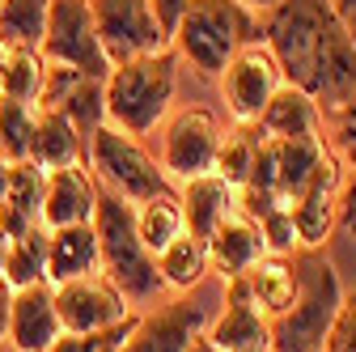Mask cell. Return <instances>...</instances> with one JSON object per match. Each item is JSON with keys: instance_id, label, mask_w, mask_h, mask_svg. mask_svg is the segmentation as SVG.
Wrapping results in <instances>:
<instances>
[{"instance_id": "39", "label": "cell", "mask_w": 356, "mask_h": 352, "mask_svg": "<svg viewBox=\"0 0 356 352\" xmlns=\"http://www.w3.org/2000/svg\"><path fill=\"white\" fill-rule=\"evenodd\" d=\"M9 297H13V289L0 280V339L9 335Z\"/></svg>"}, {"instance_id": "28", "label": "cell", "mask_w": 356, "mask_h": 352, "mask_svg": "<svg viewBox=\"0 0 356 352\" xmlns=\"http://www.w3.org/2000/svg\"><path fill=\"white\" fill-rule=\"evenodd\" d=\"M136 230H140V242L157 255L165 242H174L183 234V204H178L174 191H161V195H149L136 204Z\"/></svg>"}, {"instance_id": "20", "label": "cell", "mask_w": 356, "mask_h": 352, "mask_svg": "<svg viewBox=\"0 0 356 352\" xmlns=\"http://www.w3.org/2000/svg\"><path fill=\"white\" fill-rule=\"evenodd\" d=\"M259 136H272V141H284V136H323V111L318 102L309 98L305 90H297V85H280V90L272 94V102L263 106V115L250 123Z\"/></svg>"}, {"instance_id": "45", "label": "cell", "mask_w": 356, "mask_h": 352, "mask_svg": "<svg viewBox=\"0 0 356 352\" xmlns=\"http://www.w3.org/2000/svg\"><path fill=\"white\" fill-rule=\"evenodd\" d=\"M5 56H9V47H5V42H0V68H5Z\"/></svg>"}, {"instance_id": "29", "label": "cell", "mask_w": 356, "mask_h": 352, "mask_svg": "<svg viewBox=\"0 0 356 352\" xmlns=\"http://www.w3.org/2000/svg\"><path fill=\"white\" fill-rule=\"evenodd\" d=\"M47 280V230L34 225L17 238H9V259H5V285L26 289Z\"/></svg>"}, {"instance_id": "14", "label": "cell", "mask_w": 356, "mask_h": 352, "mask_svg": "<svg viewBox=\"0 0 356 352\" xmlns=\"http://www.w3.org/2000/svg\"><path fill=\"white\" fill-rule=\"evenodd\" d=\"M208 331V305L191 297H174L161 310L136 319L123 352H187Z\"/></svg>"}, {"instance_id": "16", "label": "cell", "mask_w": 356, "mask_h": 352, "mask_svg": "<svg viewBox=\"0 0 356 352\" xmlns=\"http://www.w3.org/2000/svg\"><path fill=\"white\" fill-rule=\"evenodd\" d=\"M94 204H98V183L85 174V166L47 170L42 204H38V225L42 230L85 225V221H94Z\"/></svg>"}, {"instance_id": "46", "label": "cell", "mask_w": 356, "mask_h": 352, "mask_svg": "<svg viewBox=\"0 0 356 352\" xmlns=\"http://www.w3.org/2000/svg\"><path fill=\"white\" fill-rule=\"evenodd\" d=\"M318 352H323V348H318Z\"/></svg>"}, {"instance_id": "5", "label": "cell", "mask_w": 356, "mask_h": 352, "mask_svg": "<svg viewBox=\"0 0 356 352\" xmlns=\"http://www.w3.org/2000/svg\"><path fill=\"white\" fill-rule=\"evenodd\" d=\"M254 26L259 17L234 0H191L170 34V47L178 51V60H191V68H200L204 77H220L242 42H254Z\"/></svg>"}, {"instance_id": "19", "label": "cell", "mask_w": 356, "mask_h": 352, "mask_svg": "<svg viewBox=\"0 0 356 352\" xmlns=\"http://www.w3.org/2000/svg\"><path fill=\"white\" fill-rule=\"evenodd\" d=\"M204 335H208V344L216 352H234V348H246V344H267V319L250 301L242 276L225 280V310L208 323Z\"/></svg>"}, {"instance_id": "36", "label": "cell", "mask_w": 356, "mask_h": 352, "mask_svg": "<svg viewBox=\"0 0 356 352\" xmlns=\"http://www.w3.org/2000/svg\"><path fill=\"white\" fill-rule=\"evenodd\" d=\"M339 225L356 242V170H343V183H339Z\"/></svg>"}, {"instance_id": "25", "label": "cell", "mask_w": 356, "mask_h": 352, "mask_svg": "<svg viewBox=\"0 0 356 352\" xmlns=\"http://www.w3.org/2000/svg\"><path fill=\"white\" fill-rule=\"evenodd\" d=\"M30 161L38 170H64V166H85V136L60 115V111H42L34 123V141H30Z\"/></svg>"}, {"instance_id": "44", "label": "cell", "mask_w": 356, "mask_h": 352, "mask_svg": "<svg viewBox=\"0 0 356 352\" xmlns=\"http://www.w3.org/2000/svg\"><path fill=\"white\" fill-rule=\"evenodd\" d=\"M234 352H272V344H246V348H234Z\"/></svg>"}, {"instance_id": "6", "label": "cell", "mask_w": 356, "mask_h": 352, "mask_svg": "<svg viewBox=\"0 0 356 352\" xmlns=\"http://www.w3.org/2000/svg\"><path fill=\"white\" fill-rule=\"evenodd\" d=\"M85 166H94L98 174V183L115 195H123L127 204H140L149 195H161L170 191V179H165V170L161 161L136 141V136H127V131L102 123L94 127L85 136Z\"/></svg>"}, {"instance_id": "8", "label": "cell", "mask_w": 356, "mask_h": 352, "mask_svg": "<svg viewBox=\"0 0 356 352\" xmlns=\"http://www.w3.org/2000/svg\"><path fill=\"white\" fill-rule=\"evenodd\" d=\"M89 17H94V30L111 68L170 47V34L161 30L149 0H89Z\"/></svg>"}, {"instance_id": "42", "label": "cell", "mask_w": 356, "mask_h": 352, "mask_svg": "<svg viewBox=\"0 0 356 352\" xmlns=\"http://www.w3.org/2000/svg\"><path fill=\"white\" fill-rule=\"evenodd\" d=\"M5 259H9V234L0 230V280H5Z\"/></svg>"}, {"instance_id": "27", "label": "cell", "mask_w": 356, "mask_h": 352, "mask_svg": "<svg viewBox=\"0 0 356 352\" xmlns=\"http://www.w3.org/2000/svg\"><path fill=\"white\" fill-rule=\"evenodd\" d=\"M47 13L51 0H0V42L38 51L42 34H47Z\"/></svg>"}, {"instance_id": "2", "label": "cell", "mask_w": 356, "mask_h": 352, "mask_svg": "<svg viewBox=\"0 0 356 352\" xmlns=\"http://www.w3.org/2000/svg\"><path fill=\"white\" fill-rule=\"evenodd\" d=\"M174 85H178V51L174 47L115 64L102 81L106 123L136 141L149 136L174 102Z\"/></svg>"}, {"instance_id": "34", "label": "cell", "mask_w": 356, "mask_h": 352, "mask_svg": "<svg viewBox=\"0 0 356 352\" xmlns=\"http://www.w3.org/2000/svg\"><path fill=\"white\" fill-rule=\"evenodd\" d=\"M323 131H327L323 141H331L327 149L335 153V161L348 166V170H356V90L343 98L339 111L327 115V127H323Z\"/></svg>"}, {"instance_id": "30", "label": "cell", "mask_w": 356, "mask_h": 352, "mask_svg": "<svg viewBox=\"0 0 356 352\" xmlns=\"http://www.w3.org/2000/svg\"><path fill=\"white\" fill-rule=\"evenodd\" d=\"M34 123H38V102L0 98V157H5V161H22V157H30Z\"/></svg>"}, {"instance_id": "18", "label": "cell", "mask_w": 356, "mask_h": 352, "mask_svg": "<svg viewBox=\"0 0 356 352\" xmlns=\"http://www.w3.org/2000/svg\"><path fill=\"white\" fill-rule=\"evenodd\" d=\"M204 246H208V272H216L220 280L242 276L259 255H267V242H263L259 225L250 221L242 208L234 216H225V221L204 238Z\"/></svg>"}, {"instance_id": "4", "label": "cell", "mask_w": 356, "mask_h": 352, "mask_svg": "<svg viewBox=\"0 0 356 352\" xmlns=\"http://www.w3.org/2000/svg\"><path fill=\"white\" fill-rule=\"evenodd\" d=\"M94 234H98V268L115 280L127 301H149L161 289L153 250L140 242L136 230V204H127L115 191H98L94 204Z\"/></svg>"}, {"instance_id": "32", "label": "cell", "mask_w": 356, "mask_h": 352, "mask_svg": "<svg viewBox=\"0 0 356 352\" xmlns=\"http://www.w3.org/2000/svg\"><path fill=\"white\" fill-rule=\"evenodd\" d=\"M254 145H259V131L250 123H238L229 136H220V149H216V161H212V174H220L225 183L242 187L246 174H250V157H254Z\"/></svg>"}, {"instance_id": "37", "label": "cell", "mask_w": 356, "mask_h": 352, "mask_svg": "<svg viewBox=\"0 0 356 352\" xmlns=\"http://www.w3.org/2000/svg\"><path fill=\"white\" fill-rule=\"evenodd\" d=\"M153 5V13H157V22H161V30L165 34H174V26H178V17H183V9L191 5V0H149Z\"/></svg>"}, {"instance_id": "21", "label": "cell", "mask_w": 356, "mask_h": 352, "mask_svg": "<svg viewBox=\"0 0 356 352\" xmlns=\"http://www.w3.org/2000/svg\"><path fill=\"white\" fill-rule=\"evenodd\" d=\"M178 204H183V225H187V234L208 238L220 221H225V216L238 212V187L225 183L220 174H200V179H187L183 183Z\"/></svg>"}, {"instance_id": "35", "label": "cell", "mask_w": 356, "mask_h": 352, "mask_svg": "<svg viewBox=\"0 0 356 352\" xmlns=\"http://www.w3.org/2000/svg\"><path fill=\"white\" fill-rule=\"evenodd\" d=\"M323 352H356V289L343 293L339 310H335V323L323 339Z\"/></svg>"}, {"instance_id": "33", "label": "cell", "mask_w": 356, "mask_h": 352, "mask_svg": "<svg viewBox=\"0 0 356 352\" xmlns=\"http://www.w3.org/2000/svg\"><path fill=\"white\" fill-rule=\"evenodd\" d=\"M131 327H136V314H127L123 323L102 327V331H60V339L47 352H123Z\"/></svg>"}, {"instance_id": "24", "label": "cell", "mask_w": 356, "mask_h": 352, "mask_svg": "<svg viewBox=\"0 0 356 352\" xmlns=\"http://www.w3.org/2000/svg\"><path fill=\"white\" fill-rule=\"evenodd\" d=\"M42 183H47V170H38L30 157L9 161V191H5V204H0V230H5L9 238H17V234L38 225Z\"/></svg>"}, {"instance_id": "41", "label": "cell", "mask_w": 356, "mask_h": 352, "mask_svg": "<svg viewBox=\"0 0 356 352\" xmlns=\"http://www.w3.org/2000/svg\"><path fill=\"white\" fill-rule=\"evenodd\" d=\"M5 191H9V161L0 157V204H5Z\"/></svg>"}, {"instance_id": "26", "label": "cell", "mask_w": 356, "mask_h": 352, "mask_svg": "<svg viewBox=\"0 0 356 352\" xmlns=\"http://www.w3.org/2000/svg\"><path fill=\"white\" fill-rule=\"evenodd\" d=\"M153 263H157L161 285L187 293V289H195V285L204 280V272H208V246H204V238H195V234L183 230L174 242H165V246L153 255Z\"/></svg>"}, {"instance_id": "12", "label": "cell", "mask_w": 356, "mask_h": 352, "mask_svg": "<svg viewBox=\"0 0 356 352\" xmlns=\"http://www.w3.org/2000/svg\"><path fill=\"white\" fill-rule=\"evenodd\" d=\"M220 149V123L204 111H178L165 119V136H161V170L165 179H200V174H212Z\"/></svg>"}, {"instance_id": "38", "label": "cell", "mask_w": 356, "mask_h": 352, "mask_svg": "<svg viewBox=\"0 0 356 352\" xmlns=\"http://www.w3.org/2000/svg\"><path fill=\"white\" fill-rule=\"evenodd\" d=\"M331 5V13H335V22L348 30V38L356 42V0H327Z\"/></svg>"}, {"instance_id": "10", "label": "cell", "mask_w": 356, "mask_h": 352, "mask_svg": "<svg viewBox=\"0 0 356 352\" xmlns=\"http://www.w3.org/2000/svg\"><path fill=\"white\" fill-rule=\"evenodd\" d=\"M280 85H284V77H280V68H276L263 38L242 42L229 56V64L220 68V94H225V106H229L234 123H254Z\"/></svg>"}, {"instance_id": "7", "label": "cell", "mask_w": 356, "mask_h": 352, "mask_svg": "<svg viewBox=\"0 0 356 352\" xmlns=\"http://www.w3.org/2000/svg\"><path fill=\"white\" fill-rule=\"evenodd\" d=\"M327 157V141L323 136H259L254 157H250V174H246V191L272 195L276 204L293 208V200L301 195V187L309 183V174L318 170V161Z\"/></svg>"}, {"instance_id": "43", "label": "cell", "mask_w": 356, "mask_h": 352, "mask_svg": "<svg viewBox=\"0 0 356 352\" xmlns=\"http://www.w3.org/2000/svg\"><path fill=\"white\" fill-rule=\"evenodd\" d=\"M187 352H216V348H212V344H208V335H200V339H195V344H191V348H187Z\"/></svg>"}, {"instance_id": "23", "label": "cell", "mask_w": 356, "mask_h": 352, "mask_svg": "<svg viewBox=\"0 0 356 352\" xmlns=\"http://www.w3.org/2000/svg\"><path fill=\"white\" fill-rule=\"evenodd\" d=\"M98 272V234L94 225L47 230V285H64L76 276Z\"/></svg>"}, {"instance_id": "3", "label": "cell", "mask_w": 356, "mask_h": 352, "mask_svg": "<svg viewBox=\"0 0 356 352\" xmlns=\"http://www.w3.org/2000/svg\"><path fill=\"white\" fill-rule=\"evenodd\" d=\"M293 268H297V297L280 319L267 323V344H272V352H318L335 323L343 289L323 246H301L293 255Z\"/></svg>"}, {"instance_id": "15", "label": "cell", "mask_w": 356, "mask_h": 352, "mask_svg": "<svg viewBox=\"0 0 356 352\" xmlns=\"http://www.w3.org/2000/svg\"><path fill=\"white\" fill-rule=\"evenodd\" d=\"M339 183H343V166L327 149L318 170L309 174V183L293 200V225H297L301 246H323L331 238V230L339 225Z\"/></svg>"}, {"instance_id": "1", "label": "cell", "mask_w": 356, "mask_h": 352, "mask_svg": "<svg viewBox=\"0 0 356 352\" xmlns=\"http://www.w3.org/2000/svg\"><path fill=\"white\" fill-rule=\"evenodd\" d=\"M263 42L280 77L318 102L323 119L356 90V42L335 22L327 0H280L259 17Z\"/></svg>"}, {"instance_id": "40", "label": "cell", "mask_w": 356, "mask_h": 352, "mask_svg": "<svg viewBox=\"0 0 356 352\" xmlns=\"http://www.w3.org/2000/svg\"><path fill=\"white\" fill-rule=\"evenodd\" d=\"M234 5H242L246 13H254V17H263V13H272L280 0H234Z\"/></svg>"}, {"instance_id": "13", "label": "cell", "mask_w": 356, "mask_h": 352, "mask_svg": "<svg viewBox=\"0 0 356 352\" xmlns=\"http://www.w3.org/2000/svg\"><path fill=\"white\" fill-rule=\"evenodd\" d=\"M42 111H60L81 136H89L94 127L106 123V98H102V81L89 77L72 64H51L42 60V90H38Z\"/></svg>"}, {"instance_id": "9", "label": "cell", "mask_w": 356, "mask_h": 352, "mask_svg": "<svg viewBox=\"0 0 356 352\" xmlns=\"http://www.w3.org/2000/svg\"><path fill=\"white\" fill-rule=\"evenodd\" d=\"M38 56L51 60V64H72L89 77L106 81L111 60L98 42L94 17H89V0H51V13H47V34L38 42Z\"/></svg>"}, {"instance_id": "22", "label": "cell", "mask_w": 356, "mask_h": 352, "mask_svg": "<svg viewBox=\"0 0 356 352\" xmlns=\"http://www.w3.org/2000/svg\"><path fill=\"white\" fill-rule=\"evenodd\" d=\"M242 285H246V293H250V301L259 305V314L272 323V319H280L289 305H293V297H297V268H293V259L289 255H259L250 268L242 272Z\"/></svg>"}, {"instance_id": "17", "label": "cell", "mask_w": 356, "mask_h": 352, "mask_svg": "<svg viewBox=\"0 0 356 352\" xmlns=\"http://www.w3.org/2000/svg\"><path fill=\"white\" fill-rule=\"evenodd\" d=\"M60 319H56V297L51 285L38 280L26 289H13L9 297V339L17 352H47L60 339Z\"/></svg>"}, {"instance_id": "11", "label": "cell", "mask_w": 356, "mask_h": 352, "mask_svg": "<svg viewBox=\"0 0 356 352\" xmlns=\"http://www.w3.org/2000/svg\"><path fill=\"white\" fill-rule=\"evenodd\" d=\"M51 297H56V319L64 331H102L131 314V301L115 289L106 272H89V276L51 285Z\"/></svg>"}, {"instance_id": "31", "label": "cell", "mask_w": 356, "mask_h": 352, "mask_svg": "<svg viewBox=\"0 0 356 352\" xmlns=\"http://www.w3.org/2000/svg\"><path fill=\"white\" fill-rule=\"evenodd\" d=\"M38 90H42V56L30 47H9L5 68H0V98L38 102Z\"/></svg>"}]
</instances>
